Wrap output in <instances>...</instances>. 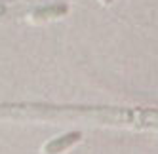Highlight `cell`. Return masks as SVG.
Returning <instances> with one entry per match:
<instances>
[{"mask_svg":"<svg viewBox=\"0 0 158 154\" xmlns=\"http://www.w3.org/2000/svg\"><path fill=\"white\" fill-rule=\"evenodd\" d=\"M80 133L78 131H73V133H67L59 139H52L46 147H44V154H61L69 148L71 145H74L76 141H80Z\"/></svg>","mask_w":158,"mask_h":154,"instance_id":"cell-1","label":"cell"}]
</instances>
